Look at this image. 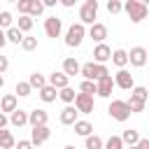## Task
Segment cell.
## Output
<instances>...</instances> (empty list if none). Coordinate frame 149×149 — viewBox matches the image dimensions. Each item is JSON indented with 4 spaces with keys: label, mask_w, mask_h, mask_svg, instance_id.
<instances>
[{
    "label": "cell",
    "mask_w": 149,
    "mask_h": 149,
    "mask_svg": "<svg viewBox=\"0 0 149 149\" xmlns=\"http://www.w3.org/2000/svg\"><path fill=\"white\" fill-rule=\"evenodd\" d=\"M121 12H126V14L130 16L133 23H140V21L147 19V12H149V9H147V5H142L140 0H126Z\"/></svg>",
    "instance_id": "1"
},
{
    "label": "cell",
    "mask_w": 149,
    "mask_h": 149,
    "mask_svg": "<svg viewBox=\"0 0 149 149\" xmlns=\"http://www.w3.org/2000/svg\"><path fill=\"white\" fill-rule=\"evenodd\" d=\"M79 74H81L84 79L95 81V79H100L102 74H109V70H107V65H105V63H93V61H88V63L79 65Z\"/></svg>",
    "instance_id": "2"
},
{
    "label": "cell",
    "mask_w": 149,
    "mask_h": 149,
    "mask_svg": "<svg viewBox=\"0 0 149 149\" xmlns=\"http://www.w3.org/2000/svg\"><path fill=\"white\" fill-rule=\"evenodd\" d=\"M84 37H86V28H84V23H72L68 30H65V44L68 47H79L81 42H84Z\"/></svg>",
    "instance_id": "3"
},
{
    "label": "cell",
    "mask_w": 149,
    "mask_h": 149,
    "mask_svg": "<svg viewBox=\"0 0 149 149\" xmlns=\"http://www.w3.org/2000/svg\"><path fill=\"white\" fill-rule=\"evenodd\" d=\"M107 114L114 119V121H126L130 116V107L126 100H112L109 107H107Z\"/></svg>",
    "instance_id": "4"
},
{
    "label": "cell",
    "mask_w": 149,
    "mask_h": 149,
    "mask_svg": "<svg viewBox=\"0 0 149 149\" xmlns=\"http://www.w3.org/2000/svg\"><path fill=\"white\" fill-rule=\"evenodd\" d=\"M98 19V0H86L84 5H81V9H79V23H93Z\"/></svg>",
    "instance_id": "5"
},
{
    "label": "cell",
    "mask_w": 149,
    "mask_h": 149,
    "mask_svg": "<svg viewBox=\"0 0 149 149\" xmlns=\"http://www.w3.org/2000/svg\"><path fill=\"white\" fill-rule=\"evenodd\" d=\"M72 102H74V109H77L79 114H91V112H93V105H95V102H93V95L81 93V91L74 93V100H72Z\"/></svg>",
    "instance_id": "6"
},
{
    "label": "cell",
    "mask_w": 149,
    "mask_h": 149,
    "mask_svg": "<svg viewBox=\"0 0 149 149\" xmlns=\"http://www.w3.org/2000/svg\"><path fill=\"white\" fill-rule=\"evenodd\" d=\"M112 79H114V86H119V88H123V91H130V88L135 86V79H133V74H130L126 68H119Z\"/></svg>",
    "instance_id": "7"
},
{
    "label": "cell",
    "mask_w": 149,
    "mask_h": 149,
    "mask_svg": "<svg viewBox=\"0 0 149 149\" xmlns=\"http://www.w3.org/2000/svg\"><path fill=\"white\" fill-rule=\"evenodd\" d=\"M61 33H63V21H61L58 16L44 19V35H47V37L56 40V37H61Z\"/></svg>",
    "instance_id": "8"
},
{
    "label": "cell",
    "mask_w": 149,
    "mask_h": 149,
    "mask_svg": "<svg viewBox=\"0 0 149 149\" xmlns=\"http://www.w3.org/2000/svg\"><path fill=\"white\" fill-rule=\"evenodd\" d=\"M112 88H114V79H112V74H102L100 79H95V95H100V98H109V95H112Z\"/></svg>",
    "instance_id": "9"
},
{
    "label": "cell",
    "mask_w": 149,
    "mask_h": 149,
    "mask_svg": "<svg viewBox=\"0 0 149 149\" xmlns=\"http://www.w3.org/2000/svg\"><path fill=\"white\" fill-rule=\"evenodd\" d=\"M49 137H51V130H49L47 123H42V126H33V130H30V142H33V147L44 144Z\"/></svg>",
    "instance_id": "10"
},
{
    "label": "cell",
    "mask_w": 149,
    "mask_h": 149,
    "mask_svg": "<svg viewBox=\"0 0 149 149\" xmlns=\"http://www.w3.org/2000/svg\"><path fill=\"white\" fill-rule=\"evenodd\" d=\"M128 63L133 68H144L147 65V49L144 47H133L128 51Z\"/></svg>",
    "instance_id": "11"
},
{
    "label": "cell",
    "mask_w": 149,
    "mask_h": 149,
    "mask_svg": "<svg viewBox=\"0 0 149 149\" xmlns=\"http://www.w3.org/2000/svg\"><path fill=\"white\" fill-rule=\"evenodd\" d=\"M86 35H88L93 42H105V37H107V26H105V23H98V21H93V23L88 26Z\"/></svg>",
    "instance_id": "12"
},
{
    "label": "cell",
    "mask_w": 149,
    "mask_h": 149,
    "mask_svg": "<svg viewBox=\"0 0 149 149\" xmlns=\"http://www.w3.org/2000/svg\"><path fill=\"white\" fill-rule=\"evenodd\" d=\"M109 56H112V49L105 42H98L95 49H93V63H107Z\"/></svg>",
    "instance_id": "13"
},
{
    "label": "cell",
    "mask_w": 149,
    "mask_h": 149,
    "mask_svg": "<svg viewBox=\"0 0 149 149\" xmlns=\"http://www.w3.org/2000/svg\"><path fill=\"white\" fill-rule=\"evenodd\" d=\"M77 114H79V112H77L72 105H65V107L61 109V114H58V121H61L63 126H72V123L77 121Z\"/></svg>",
    "instance_id": "14"
},
{
    "label": "cell",
    "mask_w": 149,
    "mask_h": 149,
    "mask_svg": "<svg viewBox=\"0 0 149 149\" xmlns=\"http://www.w3.org/2000/svg\"><path fill=\"white\" fill-rule=\"evenodd\" d=\"M7 116H9V123H12L14 128H21V126H26V123H28V112H26V109H21V107H16L14 112H9Z\"/></svg>",
    "instance_id": "15"
},
{
    "label": "cell",
    "mask_w": 149,
    "mask_h": 149,
    "mask_svg": "<svg viewBox=\"0 0 149 149\" xmlns=\"http://www.w3.org/2000/svg\"><path fill=\"white\" fill-rule=\"evenodd\" d=\"M16 107H19V100H16L14 93H5V95H0V112L9 114V112H14Z\"/></svg>",
    "instance_id": "16"
},
{
    "label": "cell",
    "mask_w": 149,
    "mask_h": 149,
    "mask_svg": "<svg viewBox=\"0 0 149 149\" xmlns=\"http://www.w3.org/2000/svg\"><path fill=\"white\" fill-rule=\"evenodd\" d=\"M49 121V114H47V109H33V112H28V123L30 126H42V123H47Z\"/></svg>",
    "instance_id": "17"
},
{
    "label": "cell",
    "mask_w": 149,
    "mask_h": 149,
    "mask_svg": "<svg viewBox=\"0 0 149 149\" xmlns=\"http://www.w3.org/2000/svg\"><path fill=\"white\" fill-rule=\"evenodd\" d=\"M47 84H51L54 88H63V86H68V84H70V77H68L63 70H61V72H51Z\"/></svg>",
    "instance_id": "18"
},
{
    "label": "cell",
    "mask_w": 149,
    "mask_h": 149,
    "mask_svg": "<svg viewBox=\"0 0 149 149\" xmlns=\"http://www.w3.org/2000/svg\"><path fill=\"white\" fill-rule=\"evenodd\" d=\"M37 93H40V100H42V102H54V100L58 98V88H54L51 84H44Z\"/></svg>",
    "instance_id": "19"
},
{
    "label": "cell",
    "mask_w": 149,
    "mask_h": 149,
    "mask_svg": "<svg viewBox=\"0 0 149 149\" xmlns=\"http://www.w3.org/2000/svg\"><path fill=\"white\" fill-rule=\"evenodd\" d=\"M109 61H112L116 68H126V65H128V51H126V49H114L112 56H109Z\"/></svg>",
    "instance_id": "20"
},
{
    "label": "cell",
    "mask_w": 149,
    "mask_h": 149,
    "mask_svg": "<svg viewBox=\"0 0 149 149\" xmlns=\"http://www.w3.org/2000/svg\"><path fill=\"white\" fill-rule=\"evenodd\" d=\"M14 135L7 128H0V149H14Z\"/></svg>",
    "instance_id": "21"
},
{
    "label": "cell",
    "mask_w": 149,
    "mask_h": 149,
    "mask_svg": "<svg viewBox=\"0 0 149 149\" xmlns=\"http://www.w3.org/2000/svg\"><path fill=\"white\" fill-rule=\"evenodd\" d=\"M23 35H26V33H21L16 26H9V28L5 30V37H7V42H12V44H21Z\"/></svg>",
    "instance_id": "22"
},
{
    "label": "cell",
    "mask_w": 149,
    "mask_h": 149,
    "mask_svg": "<svg viewBox=\"0 0 149 149\" xmlns=\"http://www.w3.org/2000/svg\"><path fill=\"white\" fill-rule=\"evenodd\" d=\"M63 72H65L68 77L79 74V61H77V58H65V61H63Z\"/></svg>",
    "instance_id": "23"
},
{
    "label": "cell",
    "mask_w": 149,
    "mask_h": 149,
    "mask_svg": "<svg viewBox=\"0 0 149 149\" xmlns=\"http://www.w3.org/2000/svg\"><path fill=\"white\" fill-rule=\"evenodd\" d=\"M72 126H74V133H77V135H81V137H86V135H91V133H93V126H91L88 121H84V119H77Z\"/></svg>",
    "instance_id": "24"
},
{
    "label": "cell",
    "mask_w": 149,
    "mask_h": 149,
    "mask_svg": "<svg viewBox=\"0 0 149 149\" xmlns=\"http://www.w3.org/2000/svg\"><path fill=\"white\" fill-rule=\"evenodd\" d=\"M16 28H19L21 33L33 30V16H30V14H19V23H16Z\"/></svg>",
    "instance_id": "25"
},
{
    "label": "cell",
    "mask_w": 149,
    "mask_h": 149,
    "mask_svg": "<svg viewBox=\"0 0 149 149\" xmlns=\"http://www.w3.org/2000/svg\"><path fill=\"white\" fill-rule=\"evenodd\" d=\"M28 84H30V88H37V91H40V88L47 84V77H44L42 72H33V74L28 77Z\"/></svg>",
    "instance_id": "26"
},
{
    "label": "cell",
    "mask_w": 149,
    "mask_h": 149,
    "mask_svg": "<svg viewBox=\"0 0 149 149\" xmlns=\"http://www.w3.org/2000/svg\"><path fill=\"white\" fill-rule=\"evenodd\" d=\"M84 140H86V142H84L86 149H102V137H100V135L91 133V135H86Z\"/></svg>",
    "instance_id": "27"
},
{
    "label": "cell",
    "mask_w": 149,
    "mask_h": 149,
    "mask_svg": "<svg viewBox=\"0 0 149 149\" xmlns=\"http://www.w3.org/2000/svg\"><path fill=\"white\" fill-rule=\"evenodd\" d=\"M58 98H61L65 105H72V100H74V88H70V84L63 86V88H58Z\"/></svg>",
    "instance_id": "28"
},
{
    "label": "cell",
    "mask_w": 149,
    "mask_h": 149,
    "mask_svg": "<svg viewBox=\"0 0 149 149\" xmlns=\"http://www.w3.org/2000/svg\"><path fill=\"white\" fill-rule=\"evenodd\" d=\"M119 137H121V142H123V144H128V147H130V144H135V142L140 140V133H137V130H133V128H128V130H123V135H119Z\"/></svg>",
    "instance_id": "29"
},
{
    "label": "cell",
    "mask_w": 149,
    "mask_h": 149,
    "mask_svg": "<svg viewBox=\"0 0 149 149\" xmlns=\"http://www.w3.org/2000/svg\"><path fill=\"white\" fill-rule=\"evenodd\" d=\"M123 147H126V144L121 142L119 135H109L107 142H102V149H123Z\"/></svg>",
    "instance_id": "30"
},
{
    "label": "cell",
    "mask_w": 149,
    "mask_h": 149,
    "mask_svg": "<svg viewBox=\"0 0 149 149\" xmlns=\"http://www.w3.org/2000/svg\"><path fill=\"white\" fill-rule=\"evenodd\" d=\"M128 102V107H130V114L133 112H144V105H147V100H140V98H135V95H130V100H126Z\"/></svg>",
    "instance_id": "31"
},
{
    "label": "cell",
    "mask_w": 149,
    "mask_h": 149,
    "mask_svg": "<svg viewBox=\"0 0 149 149\" xmlns=\"http://www.w3.org/2000/svg\"><path fill=\"white\" fill-rule=\"evenodd\" d=\"M21 49H23V51H35V49H37V37L23 35V40H21Z\"/></svg>",
    "instance_id": "32"
},
{
    "label": "cell",
    "mask_w": 149,
    "mask_h": 149,
    "mask_svg": "<svg viewBox=\"0 0 149 149\" xmlns=\"http://www.w3.org/2000/svg\"><path fill=\"white\" fill-rule=\"evenodd\" d=\"M14 93H19V98H28V95L33 93V88H30V84H28V81H16Z\"/></svg>",
    "instance_id": "33"
},
{
    "label": "cell",
    "mask_w": 149,
    "mask_h": 149,
    "mask_svg": "<svg viewBox=\"0 0 149 149\" xmlns=\"http://www.w3.org/2000/svg\"><path fill=\"white\" fill-rule=\"evenodd\" d=\"M79 91H81V93H88V95H93V93H95V81H91V79H84V81L79 84Z\"/></svg>",
    "instance_id": "34"
},
{
    "label": "cell",
    "mask_w": 149,
    "mask_h": 149,
    "mask_svg": "<svg viewBox=\"0 0 149 149\" xmlns=\"http://www.w3.org/2000/svg\"><path fill=\"white\" fill-rule=\"evenodd\" d=\"M44 12V5H42V0H30V16H40Z\"/></svg>",
    "instance_id": "35"
},
{
    "label": "cell",
    "mask_w": 149,
    "mask_h": 149,
    "mask_svg": "<svg viewBox=\"0 0 149 149\" xmlns=\"http://www.w3.org/2000/svg\"><path fill=\"white\" fill-rule=\"evenodd\" d=\"M123 9V2L121 0H107V12L109 14H119Z\"/></svg>",
    "instance_id": "36"
},
{
    "label": "cell",
    "mask_w": 149,
    "mask_h": 149,
    "mask_svg": "<svg viewBox=\"0 0 149 149\" xmlns=\"http://www.w3.org/2000/svg\"><path fill=\"white\" fill-rule=\"evenodd\" d=\"M12 21H14V19H12V12H7V9L0 12V28H9Z\"/></svg>",
    "instance_id": "37"
},
{
    "label": "cell",
    "mask_w": 149,
    "mask_h": 149,
    "mask_svg": "<svg viewBox=\"0 0 149 149\" xmlns=\"http://www.w3.org/2000/svg\"><path fill=\"white\" fill-rule=\"evenodd\" d=\"M130 91H133L130 95H135V98H140V100H147V88H144V86H133Z\"/></svg>",
    "instance_id": "38"
},
{
    "label": "cell",
    "mask_w": 149,
    "mask_h": 149,
    "mask_svg": "<svg viewBox=\"0 0 149 149\" xmlns=\"http://www.w3.org/2000/svg\"><path fill=\"white\" fill-rule=\"evenodd\" d=\"M16 7H19V14H28L30 12V0H16Z\"/></svg>",
    "instance_id": "39"
},
{
    "label": "cell",
    "mask_w": 149,
    "mask_h": 149,
    "mask_svg": "<svg viewBox=\"0 0 149 149\" xmlns=\"http://www.w3.org/2000/svg\"><path fill=\"white\" fill-rule=\"evenodd\" d=\"M14 149H33V142L30 140H19V142H14Z\"/></svg>",
    "instance_id": "40"
},
{
    "label": "cell",
    "mask_w": 149,
    "mask_h": 149,
    "mask_svg": "<svg viewBox=\"0 0 149 149\" xmlns=\"http://www.w3.org/2000/svg\"><path fill=\"white\" fill-rule=\"evenodd\" d=\"M135 149H149V140H147V137H140V140L135 142Z\"/></svg>",
    "instance_id": "41"
},
{
    "label": "cell",
    "mask_w": 149,
    "mask_h": 149,
    "mask_svg": "<svg viewBox=\"0 0 149 149\" xmlns=\"http://www.w3.org/2000/svg\"><path fill=\"white\" fill-rule=\"evenodd\" d=\"M7 68H9V58H7V56H2V54H0V74H2V72H5V70H7Z\"/></svg>",
    "instance_id": "42"
},
{
    "label": "cell",
    "mask_w": 149,
    "mask_h": 149,
    "mask_svg": "<svg viewBox=\"0 0 149 149\" xmlns=\"http://www.w3.org/2000/svg\"><path fill=\"white\" fill-rule=\"evenodd\" d=\"M7 123H9V116L5 112H0V128H7Z\"/></svg>",
    "instance_id": "43"
},
{
    "label": "cell",
    "mask_w": 149,
    "mask_h": 149,
    "mask_svg": "<svg viewBox=\"0 0 149 149\" xmlns=\"http://www.w3.org/2000/svg\"><path fill=\"white\" fill-rule=\"evenodd\" d=\"M58 2H61V5H63V7H68V9H70V7H74V5H77V0H58Z\"/></svg>",
    "instance_id": "44"
},
{
    "label": "cell",
    "mask_w": 149,
    "mask_h": 149,
    "mask_svg": "<svg viewBox=\"0 0 149 149\" xmlns=\"http://www.w3.org/2000/svg\"><path fill=\"white\" fill-rule=\"evenodd\" d=\"M5 44H7V37H5V30H2V28H0V49H2V47H5Z\"/></svg>",
    "instance_id": "45"
},
{
    "label": "cell",
    "mask_w": 149,
    "mask_h": 149,
    "mask_svg": "<svg viewBox=\"0 0 149 149\" xmlns=\"http://www.w3.org/2000/svg\"><path fill=\"white\" fill-rule=\"evenodd\" d=\"M56 2H58V0H42L44 7H56Z\"/></svg>",
    "instance_id": "46"
},
{
    "label": "cell",
    "mask_w": 149,
    "mask_h": 149,
    "mask_svg": "<svg viewBox=\"0 0 149 149\" xmlns=\"http://www.w3.org/2000/svg\"><path fill=\"white\" fill-rule=\"evenodd\" d=\"M2 86H5V77L0 74V88H2Z\"/></svg>",
    "instance_id": "47"
},
{
    "label": "cell",
    "mask_w": 149,
    "mask_h": 149,
    "mask_svg": "<svg viewBox=\"0 0 149 149\" xmlns=\"http://www.w3.org/2000/svg\"><path fill=\"white\" fill-rule=\"evenodd\" d=\"M63 149H77V147H72V144H65V147H63Z\"/></svg>",
    "instance_id": "48"
},
{
    "label": "cell",
    "mask_w": 149,
    "mask_h": 149,
    "mask_svg": "<svg viewBox=\"0 0 149 149\" xmlns=\"http://www.w3.org/2000/svg\"><path fill=\"white\" fill-rule=\"evenodd\" d=\"M123 149H135V144H130V147H123Z\"/></svg>",
    "instance_id": "49"
},
{
    "label": "cell",
    "mask_w": 149,
    "mask_h": 149,
    "mask_svg": "<svg viewBox=\"0 0 149 149\" xmlns=\"http://www.w3.org/2000/svg\"><path fill=\"white\" fill-rule=\"evenodd\" d=\"M7 2H16V0H7Z\"/></svg>",
    "instance_id": "50"
}]
</instances>
